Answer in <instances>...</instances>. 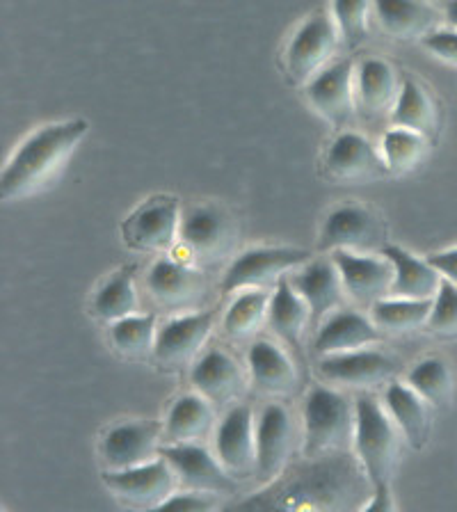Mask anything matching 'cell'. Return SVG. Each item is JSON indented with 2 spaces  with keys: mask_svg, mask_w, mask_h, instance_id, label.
Masks as SVG:
<instances>
[{
  "mask_svg": "<svg viewBox=\"0 0 457 512\" xmlns=\"http://www.w3.org/2000/svg\"><path fill=\"white\" fill-rule=\"evenodd\" d=\"M304 467L272 480L266 492L245 501L250 510H350L359 506L368 478L346 453L307 458ZM371 485V483H368Z\"/></svg>",
  "mask_w": 457,
  "mask_h": 512,
  "instance_id": "cell-1",
  "label": "cell"
},
{
  "mask_svg": "<svg viewBox=\"0 0 457 512\" xmlns=\"http://www.w3.org/2000/svg\"><path fill=\"white\" fill-rule=\"evenodd\" d=\"M87 133V122L71 119V122L48 124L32 133L30 138L16 149V154L5 165L0 176V197L3 202H16L42 190L48 181L58 174L74 154L80 140Z\"/></svg>",
  "mask_w": 457,
  "mask_h": 512,
  "instance_id": "cell-2",
  "label": "cell"
},
{
  "mask_svg": "<svg viewBox=\"0 0 457 512\" xmlns=\"http://www.w3.org/2000/svg\"><path fill=\"white\" fill-rule=\"evenodd\" d=\"M355 448L373 490H389L400 458V430L371 396L357 398Z\"/></svg>",
  "mask_w": 457,
  "mask_h": 512,
  "instance_id": "cell-3",
  "label": "cell"
},
{
  "mask_svg": "<svg viewBox=\"0 0 457 512\" xmlns=\"http://www.w3.org/2000/svg\"><path fill=\"white\" fill-rule=\"evenodd\" d=\"M357 432V405L330 387H316L309 391L304 407V455L346 453L355 444Z\"/></svg>",
  "mask_w": 457,
  "mask_h": 512,
  "instance_id": "cell-4",
  "label": "cell"
},
{
  "mask_svg": "<svg viewBox=\"0 0 457 512\" xmlns=\"http://www.w3.org/2000/svg\"><path fill=\"white\" fill-rule=\"evenodd\" d=\"M179 240L190 256L211 266L234 254L238 245V222L222 206H195L181 218Z\"/></svg>",
  "mask_w": 457,
  "mask_h": 512,
  "instance_id": "cell-5",
  "label": "cell"
},
{
  "mask_svg": "<svg viewBox=\"0 0 457 512\" xmlns=\"http://www.w3.org/2000/svg\"><path fill=\"white\" fill-rule=\"evenodd\" d=\"M311 261V254L298 247H254L240 254L231 263L222 282L224 293L245 291V288H263L279 284L286 272H293Z\"/></svg>",
  "mask_w": 457,
  "mask_h": 512,
  "instance_id": "cell-6",
  "label": "cell"
},
{
  "mask_svg": "<svg viewBox=\"0 0 457 512\" xmlns=\"http://www.w3.org/2000/svg\"><path fill=\"white\" fill-rule=\"evenodd\" d=\"M181 234L179 199L151 197L122 224L124 243L135 252H165Z\"/></svg>",
  "mask_w": 457,
  "mask_h": 512,
  "instance_id": "cell-7",
  "label": "cell"
},
{
  "mask_svg": "<svg viewBox=\"0 0 457 512\" xmlns=\"http://www.w3.org/2000/svg\"><path fill=\"white\" fill-rule=\"evenodd\" d=\"M106 487L122 499L128 506L135 508H160L163 503L176 494V487H179V474H176L174 467L167 458L151 460L147 464H140V467L133 469H122V471H106Z\"/></svg>",
  "mask_w": 457,
  "mask_h": 512,
  "instance_id": "cell-8",
  "label": "cell"
},
{
  "mask_svg": "<svg viewBox=\"0 0 457 512\" xmlns=\"http://www.w3.org/2000/svg\"><path fill=\"white\" fill-rule=\"evenodd\" d=\"M339 26L334 16L318 12L295 32L286 51V67L295 83L307 85L320 71L325 69L327 60L332 58L339 44Z\"/></svg>",
  "mask_w": 457,
  "mask_h": 512,
  "instance_id": "cell-9",
  "label": "cell"
},
{
  "mask_svg": "<svg viewBox=\"0 0 457 512\" xmlns=\"http://www.w3.org/2000/svg\"><path fill=\"white\" fill-rule=\"evenodd\" d=\"M384 238H387V227L378 213L362 204H343L327 215L320 247L368 254L380 250Z\"/></svg>",
  "mask_w": 457,
  "mask_h": 512,
  "instance_id": "cell-10",
  "label": "cell"
},
{
  "mask_svg": "<svg viewBox=\"0 0 457 512\" xmlns=\"http://www.w3.org/2000/svg\"><path fill=\"white\" fill-rule=\"evenodd\" d=\"M334 261L341 270L348 298L359 304H373L391 295L396 268L387 254L375 256L364 252L334 250Z\"/></svg>",
  "mask_w": 457,
  "mask_h": 512,
  "instance_id": "cell-11",
  "label": "cell"
},
{
  "mask_svg": "<svg viewBox=\"0 0 457 512\" xmlns=\"http://www.w3.org/2000/svg\"><path fill=\"white\" fill-rule=\"evenodd\" d=\"M307 96L318 115H323L330 124H350L357 110L355 64L352 60H339L325 67L307 83Z\"/></svg>",
  "mask_w": 457,
  "mask_h": 512,
  "instance_id": "cell-12",
  "label": "cell"
},
{
  "mask_svg": "<svg viewBox=\"0 0 457 512\" xmlns=\"http://www.w3.org/2000/svg\"><path fill=\"white\" fill-rule=\"evenodd\" d=\"M295 444L291 414L282 405H268L256 426V476L272 483L284 474Z\"/></svg>",
  "mask_w": 457,
  "mask_h": 512,
  "instance_id": "cell-13",
  "label": "cell"
},
{
  "mask_svg": "<svg viewBox=\"0 0 457 512\" xmlns=\"http://www.w3.org/2000/svg\"><path fill=\"white\" fill-rule=\"evenodd\" d=\"M160 455L172 464L183 487L208 494H229L234 490L231 474L220 460H215L199 444H170L160 448Z\"/></svg>",
  "mask_w": 457,
  "mask_h": 512,
  "instance_id": "cell-14",
  "label": "cell"
},
{
  "mask_svg": "<svg viewBox=\"0 0 457 512\" xmlns=\"http://www.w3.org/2000/svg\"><path fill=\"white\" fill-rule=\"evenodd\" d=\"M213 314H186L167 323L163 330H158L154 357L158 366L165 371H181L192 359L199 355L204 343L211 334Z\"/></svg>",
  "mask_w": 457,
  "mask_h": 512,
  "instance_id": "cell-15",
  "label": "cell"
},
{
  "mask_svg": "<svg viewBox=\"0 0 457 512\" xmlns=\"http://www.w3.org/2000/svg\"><path fill=\"white\" fill-rule=\"evenodd\" d=\"M318 371L325 380L346 387L371 389L387 382L396 373V362L380 350H348L320 357Z\"/></svg>",
  "mask_w": 457,
  "mask_h": 512,
  "instance_id": "cell-16",
  "label": "cell"
},
{
  "mask_svg": "<svg viewBox=\"0 0 457 512\" xmlns=\"http://www.w3.org/2000/svg\"><path fill=\"white\" fill-rule=\"evenodd\" d=\"M327 170L336 181L368 183L389 174L387 160L359 133H341L327 151Z\"/></svg>",
  "mask_w": 457,
  "mask_h": 512,
  "instance_id": "cell-17",
  "label": "cell"
},
{
  "mask_svg": "<svg viewBox=\"0 0 457 512\" xmlns=\"http://www.w3.org/2000/svg\"><path fill=\"white\" fill-rule=\"evenodd\" d=\"M291 284L304 302L309 304L311 323L330 318L346 300V286H343L341 270L334 259H316L302 266L298 275L291 277Z\"/></svg>",
  "mask_w": 457,
  "mask_h": 512,
  "instance_id": "cell-18",
  "label": "cell"
},
{
  "mask_svg": "<svg viewBox=\"0 0 457 512\" xmlns=\"http://www.w3.org/2000/svg\"><path fill=\"white\" fill-rule=\"evenodd\" d=\"M215 446H218V460L231 476H256V428L250 407L238 405L224 416Z\"/></svg>",
  "mask_w": 457,
  "mask_h": 512,
  "instance_id": "cell-19",
  "label": "cell"
},
{
  "mask_svg": "<svg viewBox=\"0 0 457 512\" xmlns=\"http://www.w3.org/2000/svg\"><path fill=\"white\" fill-rule=\"evenodd\" d=\"M160 430L154 423H119L103 439V460L110 471L133 469L160 458Z\"/></svg>",
  "mask_w": 457,
  "mask_h": 512,
  "instance_id": "cell-20",
  "label": "cell"
},
{
  "mask_svg": "<svg viewBox=\"0 0 457 512\" xmlns=\"http://www.w3.org/2000/svg\"><path fill=\"white\" fill-rule=\"evenodd\" d=\"M147 288L158 304L183 311L192 309L204 298V277L188 263L160 259L149 270Z\"/></svg>",
  "mask_w": 457,
  "mask_h": 512,
  "instance_id": "cell-21",
  "label": "cell"
},
{
  "mask_svg": "<svg viewBox=\"0 0 457 512\" xmlns=\"http://www.w3.org/2000/svg\"><path fill=\"white\" fill-rule=\"evenodd\" d=\"M382 339L380 327L371 323L357 311H334L325 323L320 325L316 336V352L320 357L336 355V352L362 350L375 346Z\"/></svg>",
  "mask_w": 457,
  "mask_h": 512,
  "instance_id": "cell-22",
  "label": "cell"
},
{
  "mask_svg": "<svg viewBox=\"0 0 457 512\" xmlns=\"http://www.w3.org/2000/svg\"><path fill=\"white\" fill-rule=\"evenodd\" d=\"M384 254L394 261L396 277L391 286L389 298H407V300H432L442 286L444 277L430 261H421L419 256L410 254L398 245H387Z\"/></svg>",
  "mask_w": 457,
  "mask_h": 512,
  "instance_id": "cell-23",
  "label": "cell"
},
{
  "mask_svg": "<svg viewBox=\"0 0 457 512\" xmlns=\"http://www.w3.org/2000/svg\"><path fill=\"white\" fill-rule=\"evenodd\" d=\"M382 28L396 39H426L442 16L428 0H375Z\"/></svg>",
  "mask_w": 457,
  "mask_h": 512,
  "instance_id": "cell-24",
  "label": "cell"
},
{
  "mask_svg": "<svg viewBox=\"0 0 457 512\" xmlns=\"http://www.w3.org/2000/svg\"><path fill=\"white\" fill-rule=\"evenodd\" d=\"M192 384L211 403H227L234 400L243 389V371L234 357L222 350H208L199 362L192 366Z\"/></svg>",
  "mask_w": 457,
  "mask_h": 512,
  "instance_id": "cell-25",
  "label": "cell"
},
{
  "mask_svg": "<svg viewBox=\"0 0 457 512\" xmlns=\"http://www.w3.org/2000/svg\"><path fill=\"white\" fill-rule=\"evenodd\" d=\"M400 87L396 69L380 58H368L357 69V103L366 115L382 117L394 112Z\"/></svg>",
  "mask_w": 457,
  "mask_h": 512,
  "instance_id": "cell-26",
  "label": "cell"
},
{
  "mask_svg": "<svg viewBox=\"0 0 457 512\" xmlns=\"http://www.w3.org/2000/svg\"><path fill=\"white\" fill-rule=\"evenodd\" d=\"M254 387L266 396H288L298 387V371L282 348L270 341H256L250 348Z\"/></svg>",
  "mask_w": 457,
  "mask_h": 512,
  "instance_id": "cell-27",
  "label": "cell"
},
{
  "mask_svg": "<svg viewBox=\"0 0 457 512\" xmlns=\"http://www.w3.org/2000/svg\"><path fill=\"white\" fill-rule=\"evenodd\" d=\"M384 405L398 430L414 448H423L430 439V414L428 403L412 387L400 382H391L384 391Z\"/></svg>",
  "mask_w": 457,
  "mask_h": 512,
  "instance_id": "cell-28",
  "label": "cell"
},
{
  "mask_svg": "<svg viewBox=\"0 0 457 512\" xmlns=\"http://www.w3.org/2000/svg\"><path fill=\"white\" fill-rule=\"evenodd\" d=\"M215 421L211 400L202 394L181 396L167 414L165 432L172 444H197L211 432Z\"/></svg>",
  "mask_w": 457,
  "mask_h": 512,
  "instance_id": "cell-29",
  "label": "cell"
},
{
  "mask_svg": "<svg viewBox=\"0 0 457 512\" xmlns=\"http://www.w3.org/2000/svg\"><path fill=\"white\" fill-rule=\"evenodd\" d=\"M268 320L272 330L282 336L284 341L298 343L302 339V334L311 320V311L302 295L293 288L291 279L284 277L277 284V291L270 298Z\"/></svg>",
  "mask_w": 457,
  "mask_h": 512,
  "instance_id": "cell-30",
  "label": "cell"
},
{
  "mask_svg": "<svg viewBox=\"0 0 457 512\" xmlns=\"http://www.w3.org/2000/svg\"><path fill=\"white\" fill-rule=\"evenodd\" d=\"M391 119H394L396 126L410 128V131L426 135V138H430V135L437 131L439 124L435 103L430 101V96L423 92V87L419 83H414V80H405L403 87H400Z\"/></svg>",
  "mask_w": 457,
  "mask_h": 512,
  "instance_id": "cell-31",
  "label": "cell"
},
{
  "mask_svg": "<svg viewBox=\"0 0 457 512\" xmlns=\"http://www.w3.org/2000/svg\"><path fill=\"white\" fill-rule=\"evenodd\" d=\"M138 304L140 300L133 284V268H122L99 288L94 298V314L96 318L115 323V320L138 314Z\"/></svg>",
  "mask_w": 457,
  "mask_h": 512,
  "instance_id": "cell-32",
  "label": "cell"
},
{
  "mask_svg": "<svg viewBox=\"0 0 457 512\" xmlns=\"http://www.w3.org/2000/svg\"><path fill=\"white\" fill-rule=\"evenodd\" d=\"M432 300H407V298H384L373 304V320L380 330L405 334L428 325L432 314Z\"/></svg>",
  "mask_w": 457,
  "mask_h": 512,
  "instance_id": "cell-33",
  "label": "cell"
},
{
  "mask_svg": "<svg viewBox=\"0 0 457 512\" xmlns=\"http://www.w3.org/2000/svg\"><path fill=\"white\" fill-rule=\"evenodd\" d=\"M110 339L117 352L128 359H147L156 350V318L151 314H133L115 320L110 327Z\"/></svg>",
  "mask_w": 457,
  "mask_h": 512,
  "instance_id": "cell-34",
  "label": "cell"
},
{
  "mask_svg": "<svg viewBox=\"0 0 457 512\" xmlns=\"http://www.w3.org/2000/svg\"><path fill=\"white\" fill-rule=\"evenodd\" d=\"M270 298L272 295L261 291V288H245V293H240L238 298L231 302L227 316L222 320L224 334L234 341L252 336L268 316Z\"/></svg>",
  "mask_w": 457,
  "mask_h": 512,
  "instance_id": "cell-35",
  "label": "cell"
},
{
  "mask_svg": "<svg viewBox=\"0 0 457 512\" xmlns=\"http://www.w3.org/2000/svg\"><path fill=\"white\" fill-rule=\"evenodd\" d=\"M407 384L432 407H446L453 398L451 368L437 357L423 359L416 364L407 375Z\"/></svg>",
  "mask_w": 457,
  "mask_h": 512,
  "instance_id": "cell-36",
  "label": "cell"
},
{
  "mask_svg": "<svg viewBox=\"0 0 457 512\" xmlns=\"http://www.w3.org/2000/svg\"><path fill=\"white\" fill-rule=\"evenodd\" d=\"M382 156L387 160L389 172H412L426 156V135L410 131V128H391L382 140Z\"/></svg>",
  "mask_w": 457,
  "mask_h": 512,
  "instance_id": "cell-37",
  "label": "cell"
},
{
  "mask_svg": "<svg viewBox=\"0 0 457 512\" xmlns=\"http://www.w3.org/2000/svg\"><path fill=\"white\" fill-rule=\"evenodd\" d=\"M368 10L371 0H334V21L350 46H359L368 37Z\"/></svg>",
  "mask_w": 457,
  "mask_h": 512,
  "instance_id": "cell-38",
  "label": "cell"
},
{
  "mask_svg": "<svg viewBox=\"0 0 457 512\" xmlns=\"http://www.w3.org/2000/svg\"><path fill=\"white\" fill-rule=\"evenodd\" d=\"M428 327L439 336H457V286L444 279L432 302Z\"/></svg>",
  "mask_w": 457,
  "mask_h": 512,
  "instance_id": "cell-39",
  "label": "cell"
},
{
  "mask_svg": "<svg viewBox=\"0 0 457 512\" xmlns=\"http://www.w3.org/2000/svg\"><path fill=\"white\" fill-rule=\"evenodd\" d=\"M215 494H208V492H183V494H172L170 499H167L163 506L158 510H186V512H208L215 508V501H213Z\"/></svg>",
  "mask_w": 457,
  "mask_h": 512,
  "instance_id": "cell-40",
  "label": "cell"
},
{
  "mask_svg": "<svg viewBox=\"0 0 457 512\" xmlns=\"http://www.w3.org/2000/svg\"><path fill=\"white\" fill-rule=\"evenodd\" d=\"M423 46L439 60L457 67V30H435L423 39Z\"/></svg>",
  "mask_w": 457,
  "mask_h": 512,
  "instance_id": "cell-41",
  "label": "cell"
},
{
  "mask_svg": "<svg viewBox=\"0 0 457 512\" xmlns=\"http://www.w3.org/2000/svg\"><path fill=\"white\" fill-rule=\"evenodd\" d=\"M428 261L439 272H442L444 279H448V282H453L457 286V247H451V250L432 254Z\"/></svg>",
  "mask_w": 457,
  "mask_h": 512,
  "instance_id": "cell-42",
  "label": "cell"
},
{
  "mask_svg": "<svg viewBox=\"0 0 457 512\" xmlns=\"http://www.w3.org/2000/svg\"><path fill=\"white\" fill-rule=\"evenodd\" d=\"M362 508H364L366 512H391V510H396V503H394V494H391V487H389V490H373L371 501L364 503Z\"/></svg>",
  "mask_w": 457,
  "mask_h": 512,
  "instance_id": "cell-43",
  "label": "cell"
},
{
  "mask_svg": "<svg viewBox=\"0 0 457 512\" xmlns=\"http://www.w3.org/2000/svg\"><path fill=\"white\" fill-rule=\"evenodd\" d=\"M446 19L451 23L453 30H457V0H448L446 5Z\"/></svg>",
  "mask_w": 457,
  "mask_h": 512,
  "instance_id": "cell-44",
  "label": "cell"
}]
</instances>
